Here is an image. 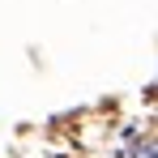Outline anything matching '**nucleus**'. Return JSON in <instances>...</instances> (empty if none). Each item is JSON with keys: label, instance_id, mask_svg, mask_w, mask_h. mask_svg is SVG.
I'll use <instances>...</instances> for the list:
<instances>
[{"label": "nucleus", "instance_id": "obj_1", "mask_svg": "<svg viewBox=\"0 0 158 158\" xmlns=\"http://www.w3.org/2000/svg\"><path fill=\"white\" fill-rule=\"evenodd\" d=\"M124 158H154V141H145L141 150H128V154H124Z\"/></svg>", "mask_w": 158, "mask_h": 158}]
</instances>
